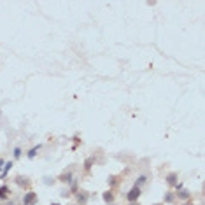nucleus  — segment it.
Masks as SVG:
<instances>
[{"label": "nucleus", "mask_w": 205, "mask_h": 205, "mask_svg": "<svg viewBox=\"0 0 205 205\" xmlns=\"http://www.w3.org/2000/svg\"><path fill=\"white\" fill-rule=\"evenodd\" d=\"M133 205H135V203H133Z\"/></svg>", "instance_id": "11"}, {"label": "nucleus", "mask_w": 205, "mask_h": 205, "mask_svg": "<svg viewBox=\"0 0 205 205\" xmlns=\"http://www.w3.org/2000/svg\"><path fill=\"white\" fill-rule=\"evenodd\" d=\"M188 205H191V203H188Z\"/></svg>", "instance_id": "10"}, {"label": "nucleus", "mask_w": 205, "mask_h": 205, "mask_svg": "<svg viewBox=\"0 0 205 205\" xmlns=\"http://www.w3.org/2000/svg\"><path fill=\"white\" fill-rule=\"evenodd\" d=\"M139 195H140V189H139V188H133L128 193V200H130V202H135V200L139 198Z\"/></svg>", "instance_id": "2"}, {"label": "nucleus", "mask_w": 205, "mask_h": 205, "mask_svg": "<svg viewBox=\"0 0 205 205\" xmlns=\"http://www.w3.org/2000/svg\"><path fill=\"white\" fill-rule=\"evenodd\" d=\"M168 184H175V175H168Z\"/></svg>", "instance_id": "6"}, {"label": "nucleus", "mask_w": 205, "mask_h": 205, "mask_svg": "<svg viewBox=\"0 0 205 205\" xmlns=\"http://www.w3.org/2000/svg\"><path fill=\"white\" fill-rule=\"evenodd\" d=\"M18 184H19V186H28V184H30V182H28L27 179H23V177H18Z\"/></svg>", "instance_id": "4"}, {"label": "nucleus", "mask_w": 205, "mask_h": 205, "mask_svg": "<svg viewBox=\"0 0 205 205\" xmlns=\"http://www.w3.org/2000/svg\"><path fill=\"white\" fill-rule=\"evenodd\" d=\"M103 200H105V202H112V195H111V193L107 191V193L103 195Z\"/></svg>", "instance_id": "5"}, {"label": "nucleus", "mask_w": 205, "mask_h": 205, "mask_svg": "<svg viewBox=\"0 0 205 205\" xmlns=\"http://www.w3.org/2000/svg\"><path fill=\"white\" fill-rule=\"evenodd\" d=\"M35 202H37V195L35 193H28L25 196V205H33Z\"/></svg>", "instance_id": "1"}, {"label": "nucleus", "mask_w": 205, "mask_h": 205, "mask_svg": "<svg viewBox=\"0 0 205 205\" xmlns=\"http://www.w3.org/2000/svg\"><path fill=\"white\" fill-rule=\"evenodd\" d=\"M37 149H39V147H33L32 151H30V158H32V156H35V153H37Z\"/></svg>", "instance_id": "7"}, {"label": "nucleus", "mask_w": 205, "mask_h": 205, "mask_svg": "<svg viewBox=\"0 0 205 205\" xmlns=\"http://www.w3.org/2000/svg\"><path fill=\"white\" fill-rule=\"evenodd\" d=\"M7 193H9V189H7L6 186H2V188H0V200H6Z\"/></svg>", "instance_id": "3"}, {"label": "nucleus", "mask_w": 205, "mask_h": 205, "mask_svg": "<svg viewBox=\"0 0 205 205\" xmlns=\"http://www.w3.org/2000/svg\"><path fill=\"white\" fill-rule=\"evenodd\" d=\"M53 205H58V203H53Z\"/></svg>", "instance_id": "9"}, {"label": "nucleus", "mask_w": 205, "mask_h": 205, "mask_svg": "<svg viewBox=\"0 0 205 205\" xmlns=\"http://www.w3.org/2000/svg\"><path fill=\"white\" fill-rule=\"evenodd\" d=\"M179 196H181V198H188V196H189V195H188V193H186V191H182V193H181V195H179Z\"/></svg>", "instance_id": "8"}]
</instances>
